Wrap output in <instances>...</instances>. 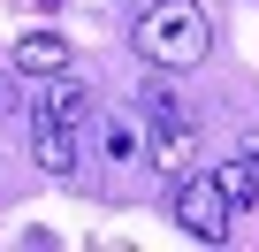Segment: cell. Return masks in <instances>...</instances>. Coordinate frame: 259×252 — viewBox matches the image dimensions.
Returning a JSON list of instances; mask_svg holds the SVG:
<instances>
[{"instance_id":"cell-4","label":"cell","mask_w":259,"mask_h":252,"mask_svg":"<svg viewBox=\"0 0 259 252\" xmlns=\"http://www.w3.org/2000/svg\"><path fill=\"white\" fill-rule=\"evenodd\" d=\"M84 138H92V130H84ZM84 138L69 130V122H46V115H38V122H31V161H38L46 176H76V161H84Z\"/></svg>"},{"instance_id":"cell-10","label":"cell","mask_w":259,"mask_h":252,"mask_svg":"<svg viewBox=\"0 0 259 252\" xmlns=\"http://www.w3.org/2000/svg\"><path fill=\"white\" fill-rule=\"evenodd\" d=\"M236 153H251V161H259V130H251V138H244V146H236Z\"/></svg>"},{"instance_id":"cell-6","label":"cell","mask_w":259,"mask_h":252,"mask_svg":"<svg viewBox=\"0 0 259 252\" xmlns=\"http://www.w3.org/2000/svg\"><path fill=\"white\" fill-rule=\"evenodd\" d=\"M38 115H46V122H69V130H92V122H99V107H92V92H84V84H76L69 69H61V77L46 84V99H38Z\"/></svg>"},{"instance_id":"cell-8","label":"cell","mask_w":259,"mask_h":252,"mask_svg":"<svg viewBox=\"0 0 259 252\" xmlns=\"http://www.w3.org/2000/svg\"><path fill=\"white\" fill-rule=\"evenodd\" d=\"M99 146H107V161H145V153H138V138H130L122 122H99Z\"/></svg>"},{"instance_id":"cell-5","label":"cell","mask_w":259,"mask_h":252,"mask_svg":"<svg viewBox=\"0 0 259 252\" xmlns=\"http://www.w3.org/2000/svg\"><path fill=\"white\" fill-rule=\"evenodd\" d=\"M8 61H16V69H23V77H61V69H69V61H76V46H69V39H61V31H23V39H16V54H8Z\"/></svg>"},{"instance_id":"cell-9","label":"cell","mask_w":259,"mask_h":252,"mask_svg":"<svg viewBox=\"0 0 259 252\" xmlns=\"http://www.w3.org/2000/svg\"><path fill=\"white\" fill-rule=\"evenodd\" d=\"M16 77H23V69H16V61H8V69H0V115H23V99H31V92H23V84H16Z\"/></svg>"},{"instance_id":"cell-7","label":"cell","mask_w":259,"mask_h":252,"mask_svg":"<svg viewBox=\"0 0 259 252\" xmlns=\"http://www.w3.org/2000/svg\"><path fill=\"white\" fill-rule=\"evenodd\" d=\"M213 176H221V191H229V206H259V161H251V153H236V161H221Z\"/></svg>"},{"instance_id":"cell-2","label":"cell","mask_w":259,"mask_h":252,"mask_svg":"<svg viewBox=\"0 0 259 252\" xmlns=\"http://www.w3.org/2000/svg\"><path fill=\"white\" fill-rule=\"evenodd\" d=\"M138 115H145V161L176 184V176H191L198 168V122L176 107V92L168 84H138Z\"/></svg>"},{"instance_id":"cell-3","label":"cell","mask_w":259,"mask_h":252,"mask_svg":"<svg viewBox=\"0 0 259 252\" xmlns=\"http://www.w3.org/2000/svg\"><path fill=\"white\" fill-rule=\"evenodd\" d=\"M229 214H236V206H229L221 176H198V168H191V176H176V229H183V237L221 244V237H229Z\"/></svg>"},{"instance_id":"cell-1","label":"cell","mask_w":259,"mask_h":252,"mask_svg":"<svg viewBox=\"0 0 259 252\" xmlns=\"http://www.w3.org/2000/svg\"><path fill=\"white\" fill-rule=\"evenodd\" d=\"M130 46H138L145 69L176 77V69H198V61L213 54V23H206L198 0H153V8L130 23Z\"/></svg>"}]
</instances>
